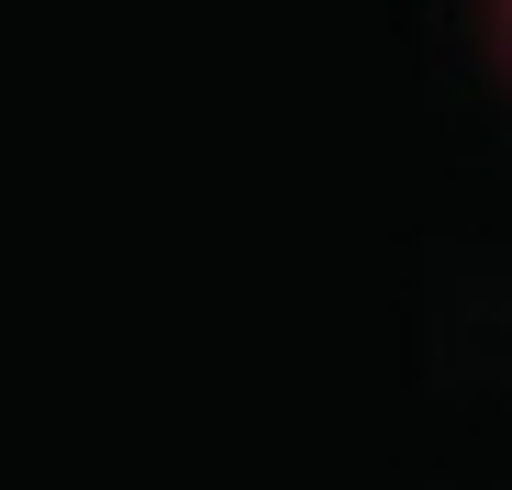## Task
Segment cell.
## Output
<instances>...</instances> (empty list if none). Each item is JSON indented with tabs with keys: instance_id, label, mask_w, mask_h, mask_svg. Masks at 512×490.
Here are the masks:
<instances>
[{
	"instance_id": "obj_1",
	"label": "cell",
	"mask_w": 512,
	"mask_h": 490,
	"mask_svg": "<svg viewBox=\"0 0 512 490\" xmlns=\"http://www.w3.org/2000/svg\"><path fill=\"white\" fill-rule=\"evenodd\" d=\"M501 56H512V0H501Z\"/></svg>"
}]
</instances>
